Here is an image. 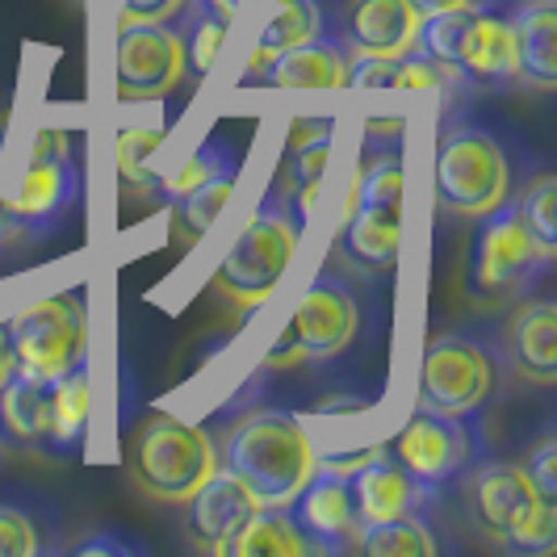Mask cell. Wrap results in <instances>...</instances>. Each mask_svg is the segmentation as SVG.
<instances>
[{"mask_svg": "<svg viewBox=\"0 0 557 557\" xmlns=\"http://www.w3.org/2000/svg\"><path fill=\"white\" fill-rule=\"evenodd\" d=\"M411 4H416L419 17H432V13H445V9H466L474 0H411Z\"/></svg>", "mask_w": 557, "mask_h": 557, "instance_id": "e575fe53", "label": "cell"}, {"mask_svg": "<svg viewBox=\"0 0 557 557\" xmlns=\"http://www.w3.org/2000/svg\"><path fill=\"white\" fill-rule=\"evenodd\" d=\"M42 549L38 524L29 520L22 507L0 503V557H34Z\"/></svg>", "mask_w": 557, "mask_h": 557, "instance_id": "1f68e13d", "label": "cell"}, {"mask_svg": "<svg viewBox=\"0 0 557 557\" xmlns=\"http://www.w3.org/2000/svg\"><path fill=\"white\" fill-rule=\"evenodd\" d=\"M226 22L219 17H210V13H201L197 17L194 34H189V47H185V67L194 72V81H201L210 67H214V59L223 55V42H226Z\"/></svg>", "mask_w": 557, "mask_h": 557, "instance_id": "4dcf8cb0", "label": "cell"}, {"mask_svg": "<svg viewBox=\"0 0 557 557\" xmlns=\"http://www.w3.org/2000/svg\"><path fill=\"white\" fill-rule=\"evenodd\" d=\"M189 76L185 38L168 26H117L113 88L122 101H160Z\"/></svg>", "mask_w": 557, "mask_h": 557, "instance_id": "30bf717a", "label": "cell"}, {"mask_svg": "<svg viewBox=\"0 0 557 557\" xmlns=\"http://www.w3.org/2000/svg\"><path fill=\"white\" fill-rule=\"evenodd\" d=\"M516 81L554 92L557 88V9L554 0H529L516 17Z\"/></svg>", "mask_w": 557, "mask_h": 557, "instance_id": "ffe728a7", "label": "cell"}, {"mask_svg": "<svg viewBox=\"0 0 557 557\" xmlns=\"http://www.w3.org/2000/svg\"><path fill=\"white\" fill-rule=\"evenodd\" d=\"M466 507H470L478 529L486 532L495 545H503L529 516H536L541 507H549V499L536 495V486L524 474V466L486 461V466H478V474L466 486Z\"/></svg>", "mask_w": 557, "mask_h": 557, "instance_id": "4fadbf2b", "label": "cell"}, {"mask_svg": "<svg viewBox=\"0 0 557 557\" xmlns=\"http://www.w3.org/2000/svg\"><path fill=\"white\" fill-rule=\"evenodd\" d=\"M4 332L13 344V361L26 373L63 377L88 364V307L76 289L47 294L22 307L4 323Z\"/></svg>", "mask_w": 557, "mask_h": 557, "instance_id": "8992f818", "label": "cell"}, {"mask_svg": "<svg viewBox=\"0 0 557 557\" xmlns=\"http://www.w3.org/2000/svg\"><path fill=\"white\" fill-rule=\"evenodd\" d=\"M92 416V373L88 364L72 369L55 377V394H51V448H72L84 436Z\"/></svg>", "mask_w": 557, "mask_h": 557, "instance_id": "d4e9b609", "label": "cell"}, {"mask_svg": "<svg viewBox=\"0 0 557 557\" xmlns=\"http://www.w3.org/2000/svg\"><path fill=\"white\" fill-rule=\"evenodd\" d=\"M314 34H323V9L319 0H269V22L256 38V51H251L248 72H264V63L298 42H307Z\"/></svg>", "mask_w": 557, "mask_h": 557, "instance_id": "603a6c76", "label": "cell"}, {"mask_svg": "<svg viewBox=\"0 0 557 557\" xmlns=\"http://www.w3.org/2000/svg\"><path fill=\"white\" fill-rule=\"evenodd\" d=\"M81 194V172L67 156V135L42 131L29 164L13 181V189L4 194V206L13 214V223H51L59 214H67V206Z\"/></svg>", "mask_w": 557, "mask_h": 557, "instance_id": "8fae6325", "label": "cell"}, {"mask_svg": "<svg viewBox=\"0 0 557 557\" xmlns=\"http://www.w3.org/2000/svg\"><path fill=\"white\" fill-rule=\"evenodd\" d=\"M495 391V364L491 352L478 344L474 335L448 332L436 335L423 348L419 361V411L466 419Z\"/></svg>", "mask_w": 557, "mask_h": 557, "instance_id": "9c48e42d", "label": "cell"}, {"mask_svg": "<svg viewBox=\"0 0 557 557\" xmlns=\"http://www.w3.org/2000/svg\"><path fill=\"white\" fill-rule=\"evenodd\" d=\"M51 394L55 377L13 369L0 382V441L13 448H51Z\"/></svg>", "mask_w": 557, "mask_h": 557, "instance_id": "ac0fdd59", "label": "cell"}, {"mask_svg": "<svg viewBox=\"0 0 557 557\" xmlns=\"http://www.w3.org/2000/svg\"><path fill=\"white\" fill-rule=\"evenodd\" d=\"M511 197V164L495 135L461 126L436 151V201L453 219H482Z\"/></svg>", "mask_w": 557, "mask_h": 557, "instance_id": "5b68a950", "label": "cell"}, {"mask_svg": "<svg viewBox=\"0 0 557 557\" xmlns=\"http://www.w3.org/2000/svg\"><path fill=\"white\" fill-rule=\"evenodd\" d=\"M398 244H403V160L398 147H391L361 176H352V189L344 201L339 251L357 269L386 273L398 260Z\"/></svg>", "mask_w": 557, "mask_h": 557, "instance_id": "3957f363", "label": "cell"}, {"mask_svg": "<svg viewBox=\"0 0 557 557\" xmlns=\"http://www.w3.org/2000/svg\"><path fill=\"white\" fill-rule=\"evenodd\" d=\"M348 486H352V507H357L361 524L403 516L423 499V486L394 461L391 453H377L373 461H364L361 470L348 478Z\"/></svg>", "mask_w": 557, "mask_h": 557, "instance_id": "44dd1931", "label": "cell"}, {"mask_svg": "<svg viewBox=\"0 0 557 557\" xmlns=\"http://www.w3.org/2000/svg\"><path fill=\"white\" fill-rule=\"evenodd\" d=\"M557 436H541V445L529 453V461H524V474L532 478V486H536V495L541 499L557 503Z\"/></svg>", "mask_w": 557, "mask_h": 557, "instance_id": "836d02e7", "label": "cell"}, {"mask_svg": "<svg viewBox=\"0 0 557 557\" xmlns=\"http://www.w3.org/2000/svg\"><path fill=\"white\" fill-rule=\"evenodd\" d=\"M357 327H361L357 294L332 273H319L302 289L289 323L281 327L277 344L269 352V364L285 369V364L302 361H332L357 339Z\"/></svg>", "mask_w": 557, "mask_h": 557, "instance_id": "52a82bcc", "label": "cell"}, {"mask_svg": "<svg viewBox=\"0 0 557 557\" xmlns=\"http://www.w3.org/2000/svg\"><path fill=\"white\" fill-rule=\"evenodd\" d=\"M394 461L416 478L423 491L441 486L457 474L470 457V441H466V428L461 419L436 416V411H416V416L403 423V432L394 436V445L386 448Z\"/></svg>", "mask_w": 557, "mask_h": 557, "instance_id": "7c38bea8", "label": "cell"}, {"mask_svg": "<svg viewBox=\"0 0 557 557\" xmlns=\"http://www.w3.org/2000/svg\"><path fill=\"white\" fill-rule=\"evenodd\" d=\"M76 554H126V541H81L76 545Z\"/></svg>", "mask_w": 557, "mask_h": 557, "instance_id": "d590c367", "label": "cell"}, {"mask_svg": "<svg viewBox=\"0 0 557 557\" xmlns=\"http://www.w3.org/2000/svg\"><path fill=\"white\" fill-rule=\"evenodd\" d=\"M298 231H302V223L294 219V210H285L277 201L256 210L223 256V264L214 273V289L235 310H256L260 302H269L285 277V269L294 264Z\"/></svg>", "mask_w": 557, "mask_h": 557, "instance_id": "277c9868", "label": "cell"}, {"mask_svg": "<svg viewBox=\"0 0 557 557\" xmlns=\"http://www.w3.org/2000/svg\"><path fill=\"white\" fill-rule=\"evenodd\" d=\"M289 507H294L298 529L307 532L310 554L314 549H344L361 529L348 478L335 474V470H323V466H314V474L307 478V486L294 495Z\"/></svg>", "mask_w": 557, "mask_h": 557, "instance_id": "9a60e30c", "label": "cell"}, {"mask_svg": "<svg viewBox=\"0 0 557 557\" xmlns=\"http://www.w3.org/2000/svg\"><path fill=\"white\" fill-rule=\"evenodd\" d=\"M423 17L411 0H348L344 51L352 59H398L419 51Z\"/></svg>", "mask_w": 557, "mask_h": 557, "instance_id": "5bb4252c", "label": "cell"}, {"mask_svg": "<svg viewBox=\"0 0 557 557\" xmlns=\"http://www.w3.org/2000/svg\"><path fill=\"white\" fill-rule=\"evenodd\" d=\"M231 168H239V156H235V147L223 139V135H210V139L197 147L194 156L185 160V164L176 168L172 176L164 181V194L168 197H181L197 189L201 181H210V176H219V172H231Z\"/></svg>", "mask_w": 557, "mask_h": 557, "instance_id": "f1b7e54d", "label": "cell"}, {"mask_svg": "<svg viewBox=\"0 0 557 557\" xmlns=\"http://www.w3.org/2000/svg\"><path fill=\"white\" fill-rule=\"evenodd\" d=\"M554 251L541 248L532 235L516 201H503L499 210L482 214L470 244V294L478 302L486 298H503L516 285H529L549 269Z\"/></svg>", "mask_w": 557, "mask_h": 557, "instance_id": "ba28073f", "label": "cell"}, {"mask_svg": "<svg viewBox=\"0 0 557 557\" xmlns=\"http://www.w3.org/2000/svg\"><path fill=\"white\" fill-rule=\"evenodd\" d=\"M332 168V131L310 135L289 147V181H294V219L307 223L314 201L323 194V176Z\"/></svg>", "mask_w": 557, "mask_h": 557, "instance_id": "484cf974", "label": "cell"}, {"mask_svg": "<svg viewBox=\"0 0 557 557\" xmlns=\"http://www.w3.org/2000/svg\"><path fill=\"white\" fill-rule=\"evenodd\" d=\"M314 445L302 419L289 411H251L231 423L219 466L231 470L260 507H289L314 474Z\"/></svg>", "mask_w": 557, "mask_h": 557, "instance_id": "6da1fadb", "label": "cell"}, {"mask_svg": "<svg viewBox=\"0 0 557 557\" xmlns=\"http://www.w3.org/2000/svg\"><path fill=\"white\" fill-rule=\"evenodd\" d=\"M235 181H239V168H231V172H219V176H210V181H201L197 189L189 194L172 197L176 201V219H181V231L197 239V235H206L210 226L219 223V214L226 210V201L235 194Z\"/></svg>", "mask_w": 557, "mask_h": 557, "instance_id": "4316f807", "label": "cell"}, {"mask_svg": "<svg viewBox=\"0 0 557 557\" xmlns=\"http://www.w3.org/2000/svg\"><path fill=\"white\" fill-rule=\"evenodd\" d=\"M260 503L251 499V491L231 474V470H214L189 499V536H194L197 549L214 557H226L231 536L239 532V524L248 520Z\"/></svg>", "mask_w": 557, "mask_h": 557, "instance_id": "2e32d148", "label": "cell"}, {"mask_svg": "<svg viewBox=\"0 0 557 557\" xmlns=\"http://www.w3.org/2000/svg\"><path fill=\"white\" fill-rule=\"evenodd\" d=\"M348 72H352V55L339 42L314 34L269 59L260 76L281 92H339L348 88Z\"/></svg>", "mask_w": 557, "mask_h": 557, "instance_id": "e0dca14e", "label": "cell"}, {"mask_svg": "<svg viewBox=\"0 0 557 557\" xmlns=\"http://www.w3.org/2000/svg\"><path fill=\"white\" fill-rule=\"evenodd\" d=\"M185 0H117V26H168Z\"/></svg>", "mask_w": 557, "mask_h": 557, "instance_id": "d6a6232c", "label": "cell"}, {"mask_svg": "<svg viewBox=\"0 0 557 557\" xmlns=\"http://www.w3.org/2000/svg\"><path fill=\"white\" fill-rule=\"evenodd\" d=\"M352 545L369 557H436V549H441L432 529L416 511H403V516L377 520V524H361Z\"/></svg>", "mask_w": 557, "mask_h": 557, "instance_id": "cb8c5ba5", "label": "cell"}, {"mask_svg": "<svg viewBox=\"0 0 557 557\" xmlns=\"http://www.w3.org/2000/svg\"><path fill=\"white\" fill-rule=\"evenodd\" d=\"M126 470L147 499L189 503L194 491L219 470V448L189 419L151 416L139 423L126 448Z\"/></svg>", "mask_w": 557, "mask_h": 557, "instance_id": "7a4b0ae2", "label": "cell"}, {"mask_svg": "<svg viewBox=\"0 0 557 557\" xmlns=\"http://www.w3.org/2000/svg\"><path fill=\"white\" fill-rule=\"evenodd\" d=\"M164 143V126H126L117 131L113 139V168H117V181L131 185V189H151V164H156V151Z\"/></svg>", "mask_w": 557, "mask_h": 557, "instance_id": "83f0119b", "label": "cell"}, {"mask_svg": "<svg viewBox=\"0 0 557 557\" xmlns=\"http://www.w3.org/2000/svg\"><path fill=\"white\" fill-rule=\"evenodd\" d=\"M13 231H17V223H13L9 206H4V194H0V239H4V235H13Z\"/></svg>", "mask_w": 557, "mask_h": 557, "instance_id": "74e56055", "label": "cell"}, {"mask_svg": "<svg viewBox=\"0 0 557 557\" xmlns=\"http://www.w3.org/2000/svg\"><path fill=\"white\" fill-rule=\"evenodd\" d=\"M310 541L289 507H256L231 536L226 557H307Z\"/></svg>", "mask_w": 557, "mask_h": 557, "instance_id": "7402d4cb", "label": "cell"}, {"mask_svg": "<svg viewBox=\"0 0 557 557\" xmlns=\"http://www.w3.org/2000/svg\"><path fill=\"white\" fill-rule=\"evenodd\" d=\"M507 352L524 382H557V307L549 298H532L507 323Z\"/></svg>", "mask_w": 557, "mask_h": 557, "instance_id": "d6986e66", "label": "cell"}, {"mask_svg": "<svg viewBox=\"0 0 557 557\" xmlns=\"http://www.w3.org/2000/svg\"><path fill=\"white\" fill-rule=\"evenodd\" d=\"M13 369H17V361H13V344H9V332H4V323H0V382H4Z\"/></svg>", "mask_w": 557, "mask_h": 557, "instance_id": "8d00e7d4", "label": "cell"}, {"mask_svg": "<svg viewBox=\"0 0 557 557\" xmlns=\"http://www.w3.org/2000/svg\"><path fill=\"white\" fill-rule=\"evenodd\" d=\"M557 181L554 176H536L529 189H524V197L516 201V210H520V219H524V226H529L532 235H536V244L541 248L557 251Z\"/></svg>", "mask_w": 557, "mask_h": 557, "instance_id": "f546056e", "label": "cell"}]
</instances>
